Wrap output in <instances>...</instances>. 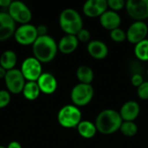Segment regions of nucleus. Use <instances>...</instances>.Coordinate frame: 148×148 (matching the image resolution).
I'll return each mask as SVG.
<instances>
[{
    "mask_svg": "<svg viewBox=\"0 0 148 148\" xmlns=\"http://www.w3.org/2000/svg\"><path fill=\"white\" fill-rule=\"evenodd\" d=\"M8 8H9L8 14L15 22L20 23L22 24H27L32 18V14L30 10L23 2L20 1L11 2V3Z\"/></svg>",
    "mask_w": 148,
    "mask_h": 148,
    "instance_id": "7",
    "label": "nucleus"
},
{
    "mask_svg": "<svg viewBox=\"0 0 148 148\" xmlns=\"http://www.w3.org/2000/svg\"><path fill=\"white\" fill-rule=\"evenodd\" d=\"M16 63V53L12 50L4 51L0 56V66L3 67L5 70L13 69Z\"/></svg>",
    "mask_w": 148,
    "mask_h": 148,
    "instance_id": "21",
    "label": "nucleus"
},
{
    "mask_svg": "<svg viewBox=\"0 0 148 148\" xmlns=\"http://www.w3.org/2000/svg\"><path fill=\"white\" fill-rule=\"evenodd\" d=\"M137 95L140 100H148V82H144L139 88H137Z\"/></svg>",
    "mask_w": 148,
    "mask_h": 148,
    "instance_id": "28",
    "label": "nucleus"
},
{
    "mask_svg": "<svg viewBox=\"0 0 148 148\" xmlns=\"http://www.w3.org/2000/svg\"><path fill=\"white\" fill-rule=\"evenodd\" d=\"M123 121H134L140 113V106L135 101H127L119 111Z\"/></svg>",
    "mask_w": 148,
    "mask_h": 148,
    "instance_id": "14",
    "label": "nucleus"
},
{
    "mask_svg": "<svg viewBox=\"0 0 148 148\" xmlns=\"http://www.w3.org/2000/svg\"><path fill=\"white\" fill-rule=\"evenodd\" d=\"M4 81L9 92L16 95L23 92V87L25 85V79L21 70L16 69L8 70L4 77Z\"/></svg>",
    "mask_w": 148,
    "mask_h": 148,
    "instance_id": "9",
    "label": "nucleus"
},
{
    "mask_svg": "<svg viewBox=\"0 0 148 148\" xmlns=\"http://www.w3.org/2000/svg\"><path fill=\"white\" fill-rule=\"evenodd\" d=\"M109 36L111 40L117 43H121L127 40V33L121 28H117L115 29L111 30Z\"/></svg>",
    "mask_w": 148,
    "mask_h": 148,
    "instance_id": "25",
    "label": "nucleus"
},
{
    "mask_svg": "<svg viewBox=\"0 0 148 148\" xmlns=\"http://www.w3.org/2000/svg\"><path fill=\"white\" fill-rule=\"evenodd\" d=\"M0 148H6L5 147H3V146H0Z\"/></svg>",
    "mask_w": 148,
    "mask_h": 148,
    "instance_id": "35",
    "label": "nucleus"
},
{
    "mask_svg": "<svg viewBox=\"0 0 148 148\" xmlns=\"http://www.w3.org/2000/svg\"><path fill=\"white\" fill-rule=\"evenodd\" d=\"M126 3L124 0H108V6L109 10L117 12L126 8Z\"/></svg>",
    "mask_w": 148,
    "mask_h": 148,
    "instance_id": "26",
    "label": "nucleus"
},
{
    "mask_svg": "<svg viewBox=\"0 0 148 148\" xmlns=\"http://www.w3.org/2000/svg\"><path fill=\"white\" fill-rule=\"evenodd\" d=\"M59 24L66 35L76 36L83 29V21L80 13L71 8L62 10L59 16Z\"/></svg>",
    "mask_w": 148,
    "mask_h": 148,
    "instance_id": "3",
    "label": "nucleus"
},
{
    "mask_svg": "<svg viewBox=\"0 0 148 148\" xmlns=\"http://www.w3.org/2000/svg\"><path fill=\"white\" fill-rule=\"evenodd\" d=\"M82 112L80 108L75 105H66L62 107L57 114L59 124L65 128L77 127L82 121Z\"/></svg>",
    "mask_w": 148,
    "mask_h": 148,
    "instance_id": "4",
    "label": "nucleus"
},
{
    "mask_svg": "<svg viewBox=\"0 0 148 148\" xmlns=\"http://www.w3.org/2000/svg\"><path fill=\"white\" fill-rule=\"evenodd\" d=\"M11 2L10 0H0V6L1 7H9Z\"/></svg>",
    "mask_w": 148,
    "mask_h": 148,
    "instance_id": "33",
    "label": "nucleus"
},
{
    "mask_svg": "<svg viewBox=\"0 0 148 148\" xmlns=\"http://www.w3.org/2000/svg\"><path fill=\"white\" fill-rule=\"evenodd\" d=\"M95 90L91 84L78 83L71 90L70 98L73 105L80 108L88 105L94 98Z\"/></svg>",
    "mask_w": 148,
    "mask_h": 148,
    "instance_id": "5",
    "label": "nucleus"
},
{
    "mask_svg": "<svg viewBox=\"0 0 148 148\" xmlns=\"http://www.w3.org/2000/svg\"><path fill=\"white\" fill-rule=\"evenodd\" d=\"M76 37L79 41V42L82 43H88L91 41V33L87 29H82L78 34L76 35Z\"/></svg>",
    "mask_w": 148,
    "mask_h": 148,
    "instance_id": "27",
    "label": "nucleus"
},
{
    "mask_svg": "<svg viewBox=\"0 0 148 148\" xmlns=\"http://www.w3.org/2000/svg\"><path fill=\"white\" fill-rule=\"evenodd\" d=\"M89 56L95 60H103L108 56V47L101 40H91L87 45Z\"/></svg>",
    "mask_w": 148,
    "mask_h": 148,
    "instance_id": "13",
    "label": "nucleus"
},
{
    "mask_svg": "<svg viewBox=\"0 0 148 148\" xmlns=\"http://www.w3.org/2000/svg\"><path fill=\"white\" fill-rule=\"evenodd\" d=\"M76 128L78 134L84 139H92L98 132L95 124L90 121H82Z\"/></svg>",
    "mask_w": 148,
    "mask_h": 148,
    "instance_id": "19",
    "label": "nucleus"
},
{
    "mask_svg": "<svg viewBox=\"0 0 148 148\" xmlns=\"http://www.w3.org/2000/svg\"><path fill=\"white\" fill-rule=\"evenodd\" d=\"M6 148H22V146L17 141H11Z\"/></svg>",
    "mask_w": 148,
    "mask_h": 148,
    "instance_id": "32",
    "label": "nucleus"
},
{
    "mask_svg": "<svg viewBox=\"0 0 148 148\" xmlns=\"http://www.w3.org/2000/svg\"><path fill=\"white\" fill-rule=\"evenodd\" d=\"M101 25L107 30H113L120 28L121 24V17L118 12L108 10L100 17Z\"/></svg>",
    "mask_w": 148,
    "mask_h": 148,
    "instance_id": "15",
    "label": "nucleus"
},
{
    "mask_svg": "<svg viewBox=\"0 0 148 148\" xmlns=\"http://www.w3.org/2000/svg\"><path fill=\"white\" fill-rule=\"evenodd\" d=\"M36 30H37L38 36H46L48 32V28L45 25H39L38 27H36Z\"/></svg>",
    "mask_w": 148,
    "mask_h": 148,
    "instance_id": "31",
    "label": "nucleus"
},
{
    "mask_svg": "<svg viewBox=\"0 0 148 148\" xmlns=\"http://www.w3.org/2000/svg\"><path fill=\"white\" fill-rule=\"evenodd\" d=\"M125 9L128 16L135 21L148 18V0H128Z\"/></svg>",
    "mask_w": 148,
    "mask_h": 148,
    "instance_id": "6",
    "label": "nucleus"
},
{
    "mask_svg": "<svg viewBox=\"0 0 148 148\" xmlns=\"http://www.w3.org/2000/svg\"><path fill=\"white\" fill-rule=\"evenodd\" d=\"M20 70L24 79L29 82H36L42 74V64L35 57L26 58L23 62Z\"/></svg>",
    "mask_w": 148,
    "mask_h": 148,
    "instance_id": "8",
    "label": "nucleus"
},
{
    "mask_svg": "<svg viewBox=\"0 0 148 148\" xmlns=\"http://www.w3.org/2000/svg\"><path fill=\"white\" fill-rule=\"evenodd\" d=\"M134 55L141 62H148V39L134 45Z\"/></svg>",
    "mask_w": 148,
    "mask_h": 148,
    "instance_id": "23",
    "label": "nucleus"
},
{
    "mask_svg": "<svg viewBox=\"0 0 148 148\" xmlns=\"http://www.w3.org/2000/svg\"><path fill=\"white\" fill-rule=\"evenodd\" d=\"M40 91L46 95H51L57 88V81L50 73H42L36 81Z\"/></svg>",
    "mask_w": 148,
    "mask_h": 148,
    "instance_id": "17",
    "label": "nucleus"
},
{
    "mask_svg": "<svg viewBox=\"0 0 148 148\" xmlns=\"http://www.w3.org/2000/svg\"><path fill=\"white\" fill-rule=\"evenodd\" d=\"M138 126L134 121H123L120 128L121 133L127 137H134L138 133Z\"/></svg>",
    "mask_w": 148,
    "mask_h": 148,
    "instance_id": "24",
    "label": "nucleus"
},
{
    "mask_svg": "<svg viewBox=\"0 0 148 148\" xmlns=\"http://www.w3.org/2000/svg\"><path fill=\"white\" fill-rule=\"evenodd\" d=\"M76 78L80 83L91 84L95 78V73L89 66L82 65L76 69Z\"/></svg>",
    "mask_w": 148,
    "mask_h": 148,
    "instance_id": "20",
    "label": "nucleus"
},
{
    "mask_svg": "<svg viewBox=\"0 0 148 148\" xmlns=\"http://www.w3.org/2000/svg\"><path fill=\"white\" fill-rule=\"evenodd\" d=\"M144 82H145L144 78L140 74H138V73L134 74L131 77V83L135 88H139Z\"/></svg>",
    "mask_w": 148,
    "mask_h": 148,
    "instance_id": "30",
    "label": "nucleus"
},
{
    "mask_svg": "<svg viewBox=\"0 0 148 148\" xmlns=\"http://www.w3.org/2000/svg\"><path fill=\"white\" fill-rule=\"evenodd\" d=\"M127 40L136 45L140 42L147 39L148 35V26L144 21H134L127 30Z\"/></svg>",
    "mask_w": 148,
    "mask_h": 148,
    "instance_id": "11",
    "label": "nucleus"
},
{
    "mask_svg": "<svg viewBox=\"0 0 148 148\" xmlns=\"http://www.w3.org/2000/svg\"><path fill=\"white\" fill-rule=\"evenodd\" d=\"M58 50V44L53 37L49 35L38 36L33 43V53L41 63L49 62L56 56Z\"/></svg>",
    "mask_w": 148,
    "mask_h": 148,
    "instance_id": "2",
    "label": "nucleus"
},
{
    "mask_svg": "<svg viewBox=\"0 0 148 148\" xmlns=\"http://www.w3.org/2000/svg\"><path fill=\"white\" fill-rule=\"evenodd\" d=\"M16 41L22 45L33 44L38 37L36 27L32 24H22L14 33Z\"/></svg>",
    "mask_w": 148,
    "mask_h": 148,
    "instance_id": "10",
    "label": "nucleus"
},
{
    "mask_svg": "<svg viewBox=\"0 0 148 148\" xmlns=\"http://www.w3.org/2000/svg\"><path fill=\"white\" fill-rule=\"evenodd\" d=\"M15 31V21L8 13L0 12V41L10 38Z\"/></svg>",
    "mask_w": 148,
    "mask_h": 148,
    "instance_id": "16",
    "label": "nucleus"
},
{
    "mask_svg": "<svg viewBox=\"0 0 148 148\" xmlns=\"http://www.w3.org/2000/svg\"><path fill=\"white\" fill-rule=\"evenodd\" d=\"M108 10L107 0H88L82 6L83 14L90 18L100 17Z\"/></svg>",
    "mask_w": 148,
    "mask_h": 148,
    "instance_id": "12",
    "label": "nucleus"
},
{
    "mask_svg": "<svg viewBox=\"0 0 148 148\" xmlns=\"http://www.w3.org/2000/svg\"><path fill=\"white\" fill-rule=\"evenodd\" d=\"M10 101V95L9 91L0 90V108H3Z\"/></svg>",
    "mask_w": 148,
    "mask_h": 148,
    "instance_id": "29",
    "label": "nucleus"
},
{
    "mask_svg": "<svg viewBox=\"0 0 148 148\" xmlns=\"http://www.w3.org/2000/svg\"><path fill=\"white\" fill-rule=\"evenodd\" d=\"M6 73H7V70H5L3 67L0 66V79H3V78L4 79Z\"/></svg>",
    "mask_w": 148,
    "mask_h": 148,
    "instance_id": "34",
    "label": "nucleus"
},
{
    "mask_svg": "<svg viewBox=\"0 0 148 148\" xmlns=\"http://www.w3.org/2000/svg\"><path fill=\"white\" fill-rule=\"evenodd\" d=\"M78 45H79V41L76 36L65 35L60 39L58 42V50L65 55L71 54L76 50Z\"/></svg>",
    "mask_w": 148,
    "mask_h": 148,
    "instance_id": "18",
    "label": "nucleus"
},
{
    "mask_svg": "<svg viewBox=\"0 0 148 148\" xmlns=\"http://www.w3.org/2000/svg\"><path fill=\"white\" fill-rule=\"evenodd\" d=\"M122 122L123 121L119 111L112 108H107L98 114L95 124L100 134L110 135L120 130Z\"/></svg>",
    "mask_w": 148,
    "mask_h": 148,
    "instance_id": "1",
    "label": "nucleus"
},
{
    "mask_svg": "<svg viewBox=\"0 0 148 148\" xmlns=\"http://www.w3.org/2000/svg\"><path fill=\"white\" fill-rule=\"evenodd\" d=\"M147 76H148V68H147Z\"/></svg>",
    "mask_w": 148,
    "mask_h": 148,
    "instance_id": "36",
    "label": "nucleus"
},
{
    "mask_svg": "<svg viewBox=\"0 0 148 148\" xmlns=\"http://www.w3.org/2000/svg\"><path fill=\"white\" fill-rule=\"evenodd\" d=\"M22 93L27 100L34 101L39 96L41 91L36 82H28L25 83Z\"/></svg>",
    "mask_w": 148,
    "mask_h": 148,
    "instance_id": "22",
    "label": "nucleus"
}]
</instances>
